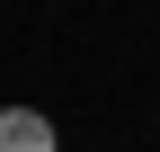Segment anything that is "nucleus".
I'll return each instance as SVG.
<instances>
[{"label":"nucleus","mask_w":160,"mask_h":152,"mask_svg":"<svg viewBox=\"0 0 160 152\" xmlns=\"http://www.w3.org/2000/svg\"><path fill=\"white\" fill-rule=\"evenodd\" d=\"M0 152H62V125L45 107H0Z\"/></svg>","instance_id":"nucleus-1"}]
</instances>
